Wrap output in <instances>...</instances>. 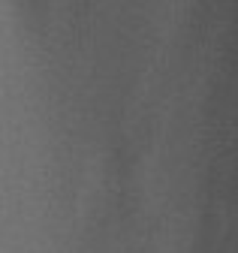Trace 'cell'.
<instances>
[]
</instances>
